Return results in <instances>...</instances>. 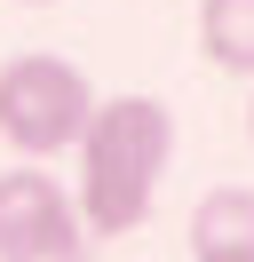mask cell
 Instances as JSON below:
<instances>
[{
  "mask_svg": "<svg viewBox=\"0 0 254 262\" xmlns=\"http://www.w3.org/2000/svg\"><path fill=\"white\" fill-rule=\"evenodd\" d=\"M246 135H254V103H246Z\"/></svg>",
  "mask_w": 254,
  "mask_h": 262,
  "instance_id": "obj_7",
  "label": "cell"
},
{
  "mask_svg": "<svg viewBox=\"0 0 254 262\" xmlns=\"http://www.w3.org/2000/svg\"><path fill=\"white\" fill-rule=\"evenodd\" d=\"M190 262H254V191H206L190 214Z\"/></svg>",
  "mask_w": 254,
  "mask_h": 262,
  "instance_id": "obj_4",
  "label": "cell"
},
{
  "mask_svg": "<svg viewBox=\"0 0 254 262\" xmlns=\"http://www.w3.org/2000/svg\"><path fill=\"white\" fill-rule=\"evenodd\" d=\"M95 88L72 56H8L0 64V143L24 159H56L79 143Z\"/></svg>",
  "mask_w": 254,
  "mask_h": 262,
  "instance_id": "obj_2",
  "label": "cell"
},
{
  "mask_svg": "<svg viewBox=\"0 0 254 262\" xmlns=\"http://www.w3.org/2000/svg\"><path fill=\"white\" fill-rule=\"evenodd\" d=\"M72 151H79L72 207L88 223V238H127L159 207V175L175 159V112L159 96H111V103L95 96Z\"/></svg>",
  "mask_w": 254,
  "mask_h": 262,
  "instance_id": "obj_1",
  "label": "cell"
},
{
  "mask_svg": "<svg viewBox=\"0 0 254 262\" xmlns=\"http://www.w3.org/2000/svg\"><path fill=\"white\" fill-rule=\"evenodd\" d=\"M24 8H56V0H24Z\"/></svg>",
  "mask_w": 254,
  "mask_h": 262,
  "instance_id": "obj_6",
  "label": "cell"
},
{
  "mask_svg": "<svg viewBox=\"0 0 254 262\" xmlns=\"http://www.w3.org/2000/svg\"><path fill=\"white\" fill-rule=\"evenodd\" d=\"M199 48L215 72L254 80V0H199Z\"/></svg>",
  "mask_w": 254,
  "mask_h": 262,
  "instance_id": "obj_5",
  "label": "cell"
},
{
  "mask_svg": "<svg viewBox=\"0 0 254 262\" xmlns=\"http://www.w3.org/2000/svg\"><path fill=\"white\" fill-rule=\"evenodd\" d=\"M0 262H88V223L56 175L40 167L0 175Z\"/></svg>",
  "mask_w": 254,
  "mask_h": 262,
  "instance_id": "obj_3",
  "label": "cell"
}]
</instances>
